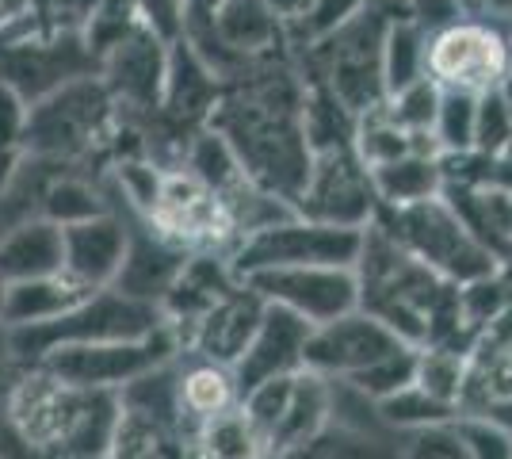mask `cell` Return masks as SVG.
Listing matches in <instances>:
<instances>
[{
	"label": "cell",
	"instance_id": "obj_1",
	"mask_svg": "<svg viewBox=\"0 0 512 459\" xmlns=\"http://www.w3.org/2000/svg\"><path fill=\"white\" fill-rule=\"evenodd\" d=\"M249 69L245 81L222 85L207 127L226 138L256 188L295 207L314 157L302 123L306 81L276 58L249 62Z\"/></svg>",
	"mask_w": 512,
	"mask_h": 459
},
{
	"label": "cell",
	"instance_id": "obj_2",
	"mask_svg": "<svg viewBox=\"0 0 512 459\" xmlns=\"http://www.w3.org/2000/svg\"><path fill=\"white\" fill-rule=\"evenodd\" d=\"M4 417L46 459H104L123 417V398L69 387L46 368H23L4 398Z\"/></svg>",
	"mask_w": 512,
	"mask_h": 459
},
{
	"label": "cell",
	"instance_id": "obj_3",
	"mask_svg": "<svg viewBox=\"0 0 512 459\" xmlns=\"http://www.w3.org/2000/svg\"><path fill=\"white\" fill-rule=\"evenodd\" d=\"M402 0H367L341 31L306 50L310 81H321L356 119L386 104L383 43Z\"/></svg>",
	"mask_w": 512,
	"mask_h": 459
},
{
	"label": "cell",
	"instance_id": "obj_4",
	"mask_svg": "<svg viewBox=\"0 0 512 459\" xmlns=\"http://www.w3.org/2000/svg\"><path fill=\"white\" fill-rule=\"evenodd\" d=\"M119 127V108L111 100L100 73L77 77L54 88L50 96L27 108V134L23 153L31 161H73L92 146L107 142Z\"/></svg>",
	"mask_w": 512,
	"mask_h": 459
},
{
	"label": "cell",
	"instance_id": "obj_5",
	"mask_svg": "<svg viewBox=\"0 0 512 459\" xmlns=\"http://www.w3.org/2000/svg\"><path fill=\"white\" fill-rule=\"evenodd\" d=\"M165 326L161 306L138 303L115 287L92 291L88 299L73 306L69 314L31 329H8L12 356L20 368H35L46 352L65 349V345H96V341H134L153 329Z\"/></svg>",
	"mask_w": 512,
	"mask_h": 459
},
{
	"label": "cell",
	"instance_id": "obj_6",
	"mask_svg": "<svg viewBox=\"0 0 512 459\" xmlns=\"http://www.w3.org/2000/svg\"><path fill=\"white\" fill-rule=\"evenodd\" d=\"M375 222L448 284H467L497 268V257L470 234L467 222L455 215V207L444 196L409 207H383Z\"/></svg>",
	"mask_w": 512,
	"mask_h": 459
},
{
	"label": "cell",
	"instance_id": "obj_7",
	"mask_svg": "<svg viewBox=\"0 0 512 459\" xmlns=\"http://www.w3.org/2000/svg\"><path fill=\"white\" fill-rule=\"evenodd\" d=\"M88 73H100V62L88 54L81 35L46 31L35 16H23L0 31V85L20 92L27 104Z\"/></svg>",
	"mask_w": 512,
	"mask_h": 459
},
{
	"label": "cell",
	"instance_id": "obj_8",
	"mask_svg": "<svg viewBox=\"0 0 512 459\" xmlns=\"http://www.w3.org/2000/svg\"><path fill=\"white\" fill-rule=\"evenodd\" d=\"M184 352L180 333L165 322L146 337L134 341H96V345H65V349L46 352L35 368H46L69 387L81 391H127L134 379L157 372L172 364Z\"/></svg>",
	"mask_w": 512,
	"mask_h": 459
},
{
	"label": "cell",
	"instance_id": "obj_9",
	"mask_svg": "<svg viewBox=\"0 0 512 459\" xmlns=\"http://www.w3.org/2000/svg\"><path fill=\"white\" fill-rule=\"evenodd\" d=\"M512 62V31L493 16L470 12L428 35V77L444 92H497Z\"/></svg>",
	"mask_w": 512,
	"mask_h": 459
},
{
	"label": "cell",
	"instance_id": "obj_10",
	"mask_svg": "<svg viewBox=\"0 0 512 459\" xmlns=\"http://www.w3.org/2000/svg\"><path fill=\"white\" fill-rule=\"evenodd\" d=\"M363 230H344V226H325V222L302 219L299 211L253 230L230 257L237 280L253 272H272V268H310V264H337V268H356L360 261Z\"/></svg>",
	"mask_w": 512,
	"mask_h": 459
},
{
	"label": "cell",
	"instance_id": "obj_11",
	"mask_svg": "<svg viewBox=\"0 0 512 459\" xmlns=\"http://www.w3.org/2000/svg\"><path fill=\"white\" fill-rule=\"evenodd\" d=\"M379 207L383 203L375 192V176L356 146H333L310 157V173L295 203L302 219L344 226V230H367L379 219Z\"/></svg>",
	"mask_w": 512,
	"mask_h": 459
},
{
	"label": "cell",
	"instance_id": "obj_12",
	"mask_svg": "<svg viewBox=\"0 0 512 459\" xmlns=\"http://www.w3.org/2000/svg\"><path fill=\"white\" fill-rule=\"evenodd\" d=\"M245 284L268 306H279L287 314L302 318L306 326H325L352 314L360 306V284L356 268H337V264H310V268H272V272H253Z\"/></svg>",
	"mask_w": 512,
	"mask_h": 459
},
{
	"label": "cell",
	"instance_id": "obj_13",
	"mask_svg": "<svg viewBox=\"0 0 512 459\" xmlns=\"http://www.w3.org/2000/svg\"><path fill=\"white\" fill-rule=\"evenodd\" d=\"M406 349V341L394 333L390 326H383L379 318H371L367 310H352L337 322L310 329L306 341V372H318L325 379L348 383L360 372H367L371 364L386 360L390 352Z\"/></svg>",
	"mask_w": 512,
	"mask_h": 459
},
{
	"label": "cell",
	"instance_id": "obj_14",
	"mask_svg": "<svg viewBox=\"0 0 512 459\" xmlns=\"http://www.w3.org/2000/svg\"><path fill=\"white\" fill-rule=\"evenodd\" d=\"M169 46L172 43H165L157 31L138 27L100 62V81L111 92L115 108L161 111L165 77H169Z\"/></svg>",
	"mask_w": 512,
	"mask_h": 459
},
{
	"label": "cell",
	"instance_id": "obj_15",
	"mask_svg": "<svg viewBox=\"0 0 512 459\" xmlns=\"http://www.w3.org/2000/svg\"><path fill=\"white\" fill-rule=\"evenodd\" d=\"M264 310H268V303H264L245 280H237V284L184 333V352H195V356H203V360L234 368L237 360H241V352L249 349V341H253Z\"/></svg>",
	"mask_w": 512,
	"mask_h": 459
},
{
	"label": "cell",
	"instance_id": "obj_16",
	"mask_svg": "<svg viewBox=\"0 0 512 459\" xmlns=\"http://www.w3.org/2000/svg\"><path fill=\"white\" fill-rule=\"evenodd\" d=\"M65 241V276L77 280L85 291H104L119 280V268L127 261L130 222L111 207L104 215L77 226H62Z\"/></svg>",
	"mask_w": 512,
	"mask_h": 459
},
{
	"label": "cell",
	"instance_id": "obj_17",
	"mask_svg": "<svg viewBox=\"0 0 512 459\" xmlns=\"http://www.w3.org/2000/svg\"><path fill=\"white\" fill-rule=\"evenodd\" d=\"M310 329L302 318L268 306L260 326H256L249 349L241 352V360L234 364L237 387L241 394L268 383V379H283V375H295L306 368V341H310Z\"/></svg>",
	"mask_w": 512,
	"mask_h": 459
},
{
	"label": "cell",
	"instance_id": "obj_18",
	"mask_svg": "<svg viewBox=\"0 0 512 459\" xmlns=\"http://www.w3.org/2000/svg\"><path fill=\"white\" fill-rule=\"evenodd\" d=\"M130 245H127V261L119 268V280H115V291H123L138 303H153L161 306L165 295L172 291L176 276L184 272V264L192 253L176 249L172 241H165L157 230H153L146 219L130 215Z\"/></svg>",
	"mask_w": 512,
	"mask_h": 459
},
{
	"label": "cell",
	"instance_id": "obj_19",
	"mask_svg": "<svg viewBox=\"0 0 512 459\" xmlns=\"http://www.w3.org/2000/svg\"><path fill=\"white\" fill-rule=\"evenodd\" d=\"M65 272V241L58 222L27 215L0 234V276L8 284L43 280Z\"/></svg>",
	"mask_w": 512,
	"mask_h": 459
},
{
	"label": "cell",
	"instance_id": "obj_20",
	"mask_svg": "<svg viewBox=\"0 0 512 459\" xmlns=\"http://www.w3.org/2000/svg\"><path fill=\"white\" fill-rule=\"evenodd\" d=\"M218 96H222V77L203 62V54L188 39H176L169 46V77H165L161 111L176 123L207 127Z\"/></svg>",
	"mask_w": 512,
	"mask_h": 459
},
{
	"label": "cell",
	"instance_id": "obj_21",
	"mask_svg": "<svg viewBox=\"0 0 512 459\" xmlns=\"http://www.w3.org/2000/svg\"><path fill=\"white\" fill-rule=\"evenodd\" d=\"M176 406H180L184 433H192L195 425H203V421H211V417L241 406V387H237L234 368L188 352L184 364L176 360Z\"/></svg>",
	"mask_w": 512,
	"mask_h": 459
},
{
	"label": "cell",
	"instance_id": "obj_22",
	"mask_svg": "<svg viewBox=\"0 0 512 459\" xmlns=\"http://www.w3.org/2000/svg\"><path fill=\"white\" fill-rule=\"evenodd\" d=\"M333 417V383L318 372H306L302 368L283 398V410L276 414L272 429H268V444H272V456H283L291 448L306 444L310 437H318L321 429L329 425Z\"/></svg>",
	"mask_w": 512,
	"mask_h": 459
},
{
	"label": "cell",
	"instance_id": "obj_23",
	"mask_svg": "<svg viewBox=\"0 0 512 459\" xmlns=\"http://www.w3.org/2000/svg\"><path fill=\"white\" fill-rule=\"evenodd\" d=\"M92 291L69 280L65 272L58 276H43V280H23V284H8V303H4V329H31L46 326L54 318L69 314L73 306L88 299Z\"/></svg>",
	"mask_w": 512,
	"mask_h": 459
},
{
	"label": "cell",
	"instance_id": "obj_24",
	"mask_svg": "<svg viewBox=\"0 0 512 459\" xmlns=\"http://www.w3.org/2000/svg\"><path fill=\"white\" fill-rule=\"evenodd\" d=\"M371 176H375V192H379L383 207H409V203H425V199L444 192L440 153L432 150V146L402 153V157L386 161L379 169H371Z\"/></svg>",
	"mask_w": 512,
	"mask_h": 459
},
{
	"label": "cell",
	"instance_id": "obj_25",
	"mask_svg": "<svg viewBox=\"0 0 512 459\" xmlns=\"http://www.w3.org/2000/svg\"><path fill=\"white\" fill-rule=\"evenodd\" d=\"M188 452L192 459H276L253 417L245 414V406L195 425L188 433Z\"/></svg>",
	"mask_w": 512,
	"mask_h": 459
},
{
	"label": "cell",
	"instance_id": "obj_26",
	"mask_svg": "<svg viewBox=\"0 0 512 459\" xmlns=\"http://www.w3.org/2000/svg\"><path fill=\"white\" fill-rule=\"evenodd\" d=\"M428 77V35L406 16V8L394 16L383 43V81L386 96L402 92Z\"/></svg>",
	"mask_w": 512,
	"mask_h": 459
},
{
	"label": "cell",
	"instance_id": "obj_27",
	"mask_svg": "<svg viewBox=\"0 0 512 459\" xmlns=\"http://www.w3.org/2000/svg\"><path fill=\"white\" fill-rule=\"evenodd\" d=\"M104 211H111L104 192L77 173L50 176L43 188H39V215L58 222V226H77V222L96 219Z\"/></svg>",
	"mask_w": 512,
	"mask_h": 459
},
{
	"label": "cell",
	"instance_id": "obj_28",
	"mask_svg": "<svg viewBox=\"0 0 512 459\" xmlns=\"http://www.w3.org/2000/svg\"><path fill=\"white\" fill-rule=\"evenodd\" d=\"M383 421L398 433V437H409V433H421V429H432V425H448V421H459V410L432 398L425 387L409 383L406 391L390 394L383 402H375Z\"/></svg>",
	"mask_w": 512,
	"mask_h": 459
},
{
	"label": "cell",
	"instance_id": "obj_29",
	"mask_svg": "<svg viewBox=\"0 0 512 459\" xmlns=\"http://www.w3.org/2000/svg\"><path fill=\"white\" fill-rule=\"evenodd\" d=\"M470 375V356L455 349H436V345H425L417 349V387H425L432 398L448 402L459 410V398H463V387H467Z\"/></svg>",
	"mask_w": 512,
	"mask_h": 459
},
{
	"label": "cell",
	"instance_id": "obj_30",
	"mask_svg": "<svg viewBox=\"0 0 512 459\" xmlns=\"http://www.w3.org/2000/svg\"><path fill=\"white\" fill-rule=\"evenodd\" d=\"M367 0H302V8L287 20V43L310 50L333 31H341L356 12H363Z\"/></svg>",
	"mask_w": 512,
	"mask_h": 459
},
{
	"label": "cell",
	"instance_id": "obj_31",
	"mask_svg": "<svg viewBox=\"0 0 512 459\" xmlns=\"http://www.w3.org/2000/svg\"><path fill=\"white\" fill-rule=\"evenodd\" d=\"M138 27H146L138 0H104V4L92 12V20L85 23L81 39H85L88 54H92L96 62H104L107 54L123 43V39H130Z\"/></svg>",
	"mask_w": 512,
	"mask_h": 459
},
{
	"label": "cell",
	"instance_id": "obj_32",
	"mask_svg": "<svg viewBox=\"0 0 512 459\" xmlns=\"http://www.w3.org/2000/svg\"><path fill=\"white\" fill-rule=\"evenodd\" d=\"M474 119H478V96L470 92H444L436 123H432V146L436 153L474 150Z\"/></svg>",
	"mask_w": 512,
	"mask_h": 459
},
{
	"label": "cell",
	"instance_id": "obj_33",
	"mask_svg": "<svg viewBox=\"0 0 512 459\" xmlns=\"http://www.w3.org/2000/svg\"><path fill=\"white\" fill-rule=\"evenodd\" d=\"M440 96H444V88L436 85L432 77H425V81H417V85H409V88H402V92H394V96H386L383 108L406 134H413V138H428V142H432V123H436Z\"/></svg>",
	"mask_w": 512,
	"mask_h": 459
},
{
	"label": "cell",
	"instance_id": "obj_34",
	"mask_svg": "<svg viewBox=\"0 0 512 459\" xmlns=\"http://www.w3.org/2000/svg\"><path fill=\"white\" fill-rule=\"evenodd\" d=\"M413 379H417V349L406 345V349L390 352L379 364H371V368L360 372L356 379H348V387H356L360 394H367L371 402H383L390 394L406 391Z\"/></svg>",
	"mask_w": 512,
	"mask_h": 459
},
{
	"label": "cell",
	"instance_id": "obj_35",
	"mask_svg": "<svg viewBox=\"0 0 512 459\" xmlns=\"http://www.w3.org/2000/svg\"><path fill=\"white\" fill-rule=\"evenodd\" d=\"M509 303H512V295H509V287L501 284L497 268H493L490 276H478V280L459 284V314H463V322H467V329L474 337L490 326L493 318Z\"/></svg>",
	"mask_w": 512,
	"mask_h": 459
},
{
	"label": "cell",
	"instance_id": "obj_36",
	"mask_svg": "<svg viewBox=\"0 0 512 459\" xmlns=\"http://www.w3.org/2000/svg\"><path fill=\"white\" fill-rule=\"evenodd\" d=\"M512 142V108L501 92L478 96V119H474V150L478 153H505Z\"/></svg>",
	"mask_w": 512,
	"mask_h": 459
},
{
	"label": "cell",
	"instance_id": "obj_37",
	"mask_svg": "<svg viewBox=\"0 0 512 459\" xmlns=\"http://www.w3.org/2000/svg\"><path fill=\"white\" fill-rule=\"evenodd\" d=\"M398 459H470V448L459 421H448V425H432V429L402 437Z\"/></svg>",
	"mask_w": 512,
	"mask_h": 459
},
{
	"label": "cell",
	"instance_id": "obj_38",
	"mask_svg": "<svg viewBox=\"0 0 512 459\" xmlns=\"http://www.w3.org/2000/svg\"><path fill=\"white\" fill-rule=\"evenodd\" d=\"M459 429L470 448V459H512V433L493 425V421H478V417H459Z\"/></svg>",
	"mask_w": 512,
	"mask_h": 459
},
{
	"label": "cell",
	"instance_id": "obj_39",
	"mask_svg": "<svg viewBox=\"0 0 512 459\" xmlns=\"http://www.w3.org/2000/svg\"><path fill=\"white\" fill-rule=\"evenodd\" d=\"M402 8H406V16L417 23L425 35H436V31H444L448 23L470 16V8L463 0H402Z\"/></svg>",
	"mask_w": 512,
	"mask_h": 459
},
{
	"label": "cell",
	"instance_id": "obj_40",
	"mask_svg": "<svg viewBox=\"0 0 512 459\" xmlns=\"http://www.w3.org/2000/svg\"><path fill=\"white\" fill-rule=\"evenodd\" d=\"M27 100L8 85H0V150H23L27 134Z\"/></svg>",
	"mask_w": 512,
	"mask_h": 459
},
{
	"label": "cell",
	"instance_id": "obj_41",
	"mask_svg": "<svg viewBox=\"0 0 512 459\" xmlns=\"http://www.w3.org/2000/svg\"><path fill=\"white\" fill-rule=\"evenodd\" d=\"M0 459H46V456L39 448H31V444L12 429V421L0 414Z\"/></svg>",
	"mask_w": 512,
	"mask_h": 459
},
{
	"label": "cell",
	"instance_id": "obj_42",
	"mask_svg": "<svg viewBox=\"0 0 512 459\" xmlns=\"http://www.w3.org/2000/svg\"><path fill=\"white\" fill-rule=\"evenodd\" d=\"M482 16H493V20H509L512 16V0H482Z\"/></svg>",
	"mask_w": 512,
	"mask_h": 459
},
{
	"label": "cell",
	"instance_id": "obj_43",
	"mask_svg": "<svg viewBox=\"0 0 512 459\" xmlns=\"http://www.w3.org/2000/svg\"><path fill=\"white\" fill-rule=\"evenodd\" d=\"M505 100H509V108H512V62H509V73H505V81H501V88H497Z\"/></svg>",
	"mask_w": 512,
	"mask_h": 459
},
{
	"label": "cell",
	"instance_id": "obj_44",
	"mask_svg": "<svg viewBox=\"0 0 512 459\" xmlns=\"http://www.w3.org/2000/svg\"><path fill=\"white\" fill-rule=\"evenodd\" d=\"M4 303H8V280L0 276V326H4Z\"/></svg>",
	"mask_w": 512,
	"mask_h": 459
},
{
	"label": "cell",
	"instance_id": "obj_45",
	"mask_svg": "<svg viewBox=\"0 0 512 459\" xmlns=\"http://www.w3.org/2000/svg\"><path fill=\"white\" fill-rule=\"evenodd\" d=\"M463 4H467L470 12H478V16H482V0H463Z\"/></svg>",
	"mask_w": 512,
	"mask_h": 459
},
{
	"label": "cell",
	"instance_id": "obj_46",
	"mask_svg": "<svg viewBox=\"0 0 512 459\" xmlns=\"http://www.w3.org/2000/svg\"><path fill=\"white\" fill-rule=\"evenodd\" d=\"M509 238H512V203H509Z\"/></svg>",
	"mask_w": 512,
	"mask_h": 459
},
{
	"label": "cell",
	"instance_id": "obj_47",
	"mask_svg": "<svg viewBox=\"0 0 512 459\" xmlns=\"http://www.w3.org/2000/svg\"><path fill=\"white\" fill-rule=\"evenodd\" d=\"M505 27H509V31H512V16H509V20H505Z\"/></svg>",
	"mask_w": 512,
	"mask_h": 459
},
{
	"label": "cell",
	"instance_id": "obj_48",
	"mask_svg": "<svg viewBox=\"0 0 512 459\" xmlns=\"http://www.w3.org/2000/svg\"><path fill=\"white\" fill-rule=\"evenodd\" d=\"M104 459H111V456H104Z\"/></svg>",
	"mask_w": 512,
	"mask_h": 459
}]
</instances>
